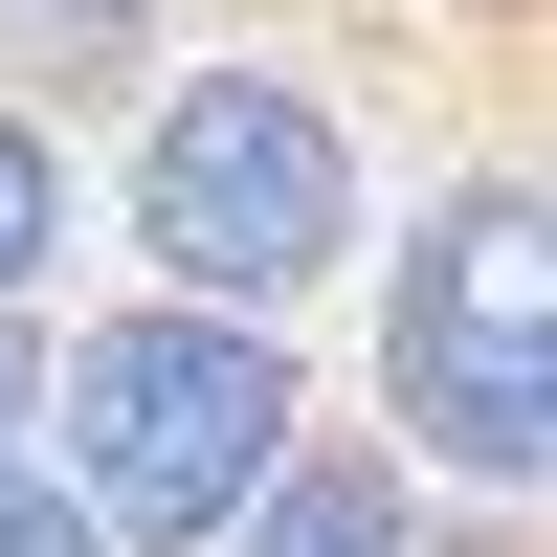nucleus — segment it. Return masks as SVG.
<instances>
[{
	"label": "nucleus",
	"instance_id": "obj_6",
	"mask_svg": "<svg viewBox=\"0 0 557 557\" xmlns=\"http://www.w3.org/2000/svg\"><path fill=\"white\" fill-rule=\"evenodd\" d=\"M0 557H112V535H89L67 469H0Z\"/></svg>",
	"mask_w": 557,
	"mask_h": 557
},
{
	"label": "nucleus",
	"instance_id": "obj_3",
	"mask_svg": "<svg viewBox=\"0 0 557 557\" xmlns=\"http://www.w3.org/2000/svg\"><path fill=\"white\" fill-rule=\"evenodd\" d=\"M134 223H157V268L223 290V312L312 290V268L357 246V157H335V112H312V67H178L157 157H134Z\"/></svg>",
	"mask_w": 557,
	"mask_h": 557
},
{
	"label": "nucleus",
	"instance_id": "obj_5",
	"mask_svg": "<svg viewBox=\"0 0 557 557\" xmlns=\"http://www.w3.org/2000/svg\"><path fill=\"white\" fill-rule=\"evenodd\" d=\"M45 268H67V134H45V112H0V312H23Z\"/></svg>",
	"mask_w": 557,
	"mask_h": 557
},
{
	"label": "nucleus",
	"instance_id": "obj_7",
	"mask_svg": "<svg viewBox=\"0 0 557 557\" xmlns=\"http://www.w3.org/2000/svg\"><path fill=\"white\" fill-rule=\"evenodd\" d=\"M23 401H45V335H23V312H0V446H23Z\"/></svg>",
	"mask_w": 557,
	"mask_h": 557
},
{
	"label": "nucleus",
	"instance_id": "obj_4",
	"mask_svg": "<svg viewBox=\"0 0 557 557\" xmlns=\"http://www.w3.org/2000/svg\"><path fill=\"white\" fill-rule=\"evenodd\" d=\"M201 557H424V491H401V469H312V446H268V491H246Z\"/></svg>",
	"mask_w": 557,
	"mask_h": 557
},
{
	"label": "nucleus",
	"instance_id": "obj_2",
	"mask_svg": "<svg viewBox=\"0 0 557 557\" xmlns=\"http://www.w3.org/2000/svg\"><path fill=\"white\" fill-rule=\"evenodd\" d=\"M535 178H469V201L401 246V290H380V401H401V446L424 469H469V491H535L557 469V290H535Z\"/></svg>",
	"mask_w": 557,
	"mask_h": 557
},
{
	"label": "nucleus",
	"instance_id": "obj_1",
	"mask_svg": "<svg viewBox=\"0 0 557 557\" xmlns=\"http://www.w3.org/2000/svg\"><path fill=\"white\" fill-rule=\"evenodd\" d=\"M268 446H290L268 312H112V335L67 357V491H89L112 557H201L268 491Z\"/></svg>",
	"mask_w": 557,
	"mask_h": 557
}]
</instances>
